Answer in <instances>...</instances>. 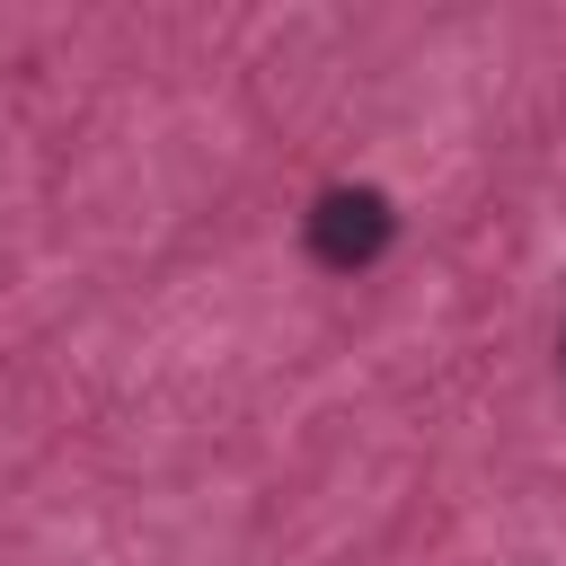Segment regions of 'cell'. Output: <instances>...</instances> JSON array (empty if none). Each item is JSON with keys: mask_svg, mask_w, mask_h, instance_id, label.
<instances>
[{"mask_svg": "<svg viewBox=\"0 0 566 566\" xmlns=\"http://www.w3.org/2000/svg\"><path fill=\"white\" fill-rule=\"evenodd\" d=\"M301 239H310V256H318L327 274H363V265H380V248L398 239V212H389L380 186H327V195L310 203Z\"/></svg>", "mask_w": 566, "mask_h": 566, "instance_id": "1", "label": "cell"}, {"mask_svg": "<svg viewBox=\"0 0 566 566\" xmlns=\"http://www.w3.org/2000/svg\"><path fill=\"white\" fill-rule=\"evenodd\" d=\"M557 354H566V336H557Z\"/></svg>", "mask_w": 566, "mask_h": 566, "instance_id": "2", "label": "cell"}]
</instances>
